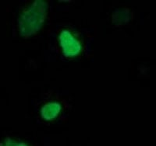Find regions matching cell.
<instances>
[{
	"instance_id": "6da1fadb",
	"label": "cell",
	"mask_w": 156,
	"mask_h": 146,
	"mask_svg": "<svg viewBox=\"0 0 156 146\" xmlns=\"http://www.w3.org/2000/svg\"><path fill=\"white\" fill-rule=\"evenodd\" d=\"M48 15V2L36 0L23 9L18 19L20 34L29 37L37 34L42 28Z\"/></svg>"
},
{
	"instance_id": "7a4b0ae2",
	"label": "cell",
	"mask_w": 156,
	"mask_h": 146,
	"mask_svg": "<svg viewBox=\"0 0 156 146\" xmlns=\"http://www.w3.org/2000/svg\"><path fill=\"white\" fill-rule=\"evenodd\" d=\"M58 40L62 53L66 57H76L81 51V44L69 30H62L58 36Z\"/></svg>"
},
{
	"instance_id": "3957f363",
	"label": "cell",
	"mask_w": 156,
	"mask_h": 146,
	"mask_svg": "<svg viewBox=\"0 0 156 146\" xmlns=\"http://www.w3.org/2000/svg\"><path fill=\"white\" fill-rule=\"evenodd\" d=\"M62 105L58 102H49L41 108V117L46 121L55 120L60 114Z\"/></svg>"
},
{
	"instance_id": "277c9868",
	"label": "cell",
	"mask_w": 156,
	"mask_h": 146,
	"mask_svg": "<svg viewBox=\"0 0 156 146\" xmlns=\"http://www.w3.org/2000/svg\"><path fill=\"white\" fill-rule=\"evenodd\" d=\"M131 19V12L127 9H118L112 14V22L115 26H122L129 23Z\"/></svg>"
},
{
	"instance_id": "5b68a950",
	"label": "cell",
	"mask_w": 156,
	"mask_h": 146,
	"mask_svg": "<svg viewBox=\"0 0 156 146\" xmlns=\"http://www.w3.org/2000/svg\"><path fill=\"white\" fill-rule=\"evenodd\" d=\"M0 146H29L26 142L21 141H18L12 138H7L4 139L2 142L0 143Z\"/></svg>"
}]
</instances>
